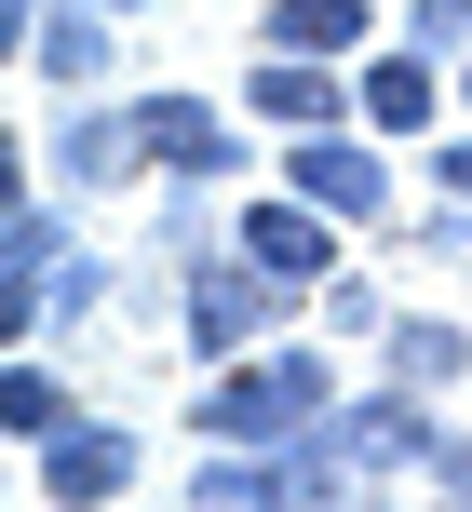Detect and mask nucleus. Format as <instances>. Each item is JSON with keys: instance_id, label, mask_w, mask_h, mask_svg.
<instances>
[{"instance_id": "nucleus-1", "label": "nucleus", "mask_w": 472, "mask_h": 512, "mask_svg": "<svg viewBox=\"0 0 472 512\" xmlns=\"http://www.w3.org/2000/svg\"><path fill=\"white\" fill-rule=\"evenodd\" d=\"M324 418H338V364L311 337H257V351L203 364V391H189V432L203 445H297Z\"/></svg>"}, {"instance_id": "nucleus-2", "label": "nucleus", "mask_w": 472, "mask_h": 512, "mask_svg": "<svg viewBox=\"0 0 472 512\" xmlns=\"http://www.w3.org/2000/svg\"><path fill=\"white\" fill-rule=\"evenodd\" d=\"M297 310H311V297H297L284 270H257L243 243H216L203 270H189V297H176V337H189L203 364H230V351H257V337H284Z\"/></svg>"}, {"instance_id": "nucleus-3", "label": "nucleus", "mask_w": 472, "mask_h": 512, "mask_svg": "<svg viewBox=\"0 0 472 512\" xmlns=\"http://www.w3.org/2000/svg\"><path fill=\"white\" fill-rule=\"evenodd\" d=\"M284 189H311L324 216H351V230H378L392 216V135L365 122H324V135H284V162H270Z\"/></svg>"}, {"instance_id": "nucleus-4", "label": "nucleus", "mask_w": 472, "mask_h": 512, "mask_svg": "<svg viewBox=\"0 0 472 512\" xmlns=\"http://www.w3.org/2000/svg\"><path fill=\"white\" fill-rule=\"evenodd\" d=\"M135 149H149V176H189V189H230V176H257V149H243V122L216 95H135Z\"/></svg>"}, {"instance_id": "nucleus-5", "label": "nucleus", "mask_w": 472, "mask_h": 512, "mask_svg": "<svg viewBox=\"0 0 472 512\" xmlns=\"http://www.w3.org/2000/svg\"><path fill=\"white\" fill-rule=\"evenodd\" d=\"M68 256L81 243H68V216H54V189L14 176V216H0V337H14V351L54 324V270H68Z\"/></svg>"}, {"instance_id": "nucleus-6", "label": "nucleus", "mask_w": 472, "mask_h": 512, "mask_svg": "<svg viewBox=\"0 0 472 512\" xmlns=\"http://www.w3.org/2000/svg\"><path fill=\"white\" fill-rule=\"evenodd\" d=\"M324 445H338L351 472H432V445H446V418H432V391H405V378H378V391H338V418H324Z\"/></svg>"}, {"instance_id": "nucleus-7", "label": "nucleus", "mask_w": 472, "mask_h": 512, "mask_svg": "<svg viewBox=\"0 0 472 512\" xmlns=\"http://www.w3.org/2000/svg\"><path fill=\"white\" fill-rule=\"evenodd\" d=\"M230 243L257 256V270H284L297 297H311V283H338V270H351V216H324L311 189H257V203L230 216Z\"/></svg>"}, {"instance_id": "nucleus-8", "label": "nucleus", "mask_w": 472, "mask_h": 512, "mask_svg": "<svg viewBox=\"0 0 472 512\" xmlns=\"http://www.w3.org/2000/svg\"><path fill=\"white\" fill-rule=\"evenodd\" d=\"M351 122L392 135V149H432V122H446V54H419L405 27L378 54H351Z\"/></svg>"}, {"instance_id": "nucleus-9", "label": "nucleus", "mask_w": 472, "mask_h": 512, "mask_svg": "<svg viewBox=\"0 0 472 512\" xmlns=\"http://www.w3.org/2000/svg\"><path fill=\"white\" fill-rule=\"evenodd\" d=\"M122 486H135V432H122V418H95V405H81L54 445H27V499L95 512V499H122Z\"/></svg>"}, {"instance_id": "nucleus-10", "label": "nucleus", "mask_w": 472, "mask_h": 512, "mask_svg": "<svg viewBox=\"0 0 472 512\" xmlns=\"http://www.w3.org/2000/svg\"><path fill=\"white\" fill-rule=\"evenodd\" d=\"M243 108L284 122V135H324V122H351V68L338 54H257L243 68Z\"/></svg>"}, {"instance_id": "nucleus-11", "label": "nucleus", "mask_w": 472, "mask_h": 512, "mask_svg": "<svg viewBox=\"0 0 472 512\" xmlns=\"http://www.w3.org/2000/svg\"><path fill=\"white\" fill-rule=\"evenodd\" d=\"M41 176L54 189H122V176H149V149H135V108H68V122H54V149H41Z\"/></svg>"}, {"instance_id": "nucleus-12", "label": "nucleus", "mask_w": 472, "mask_h": 512, "mask_svg": "<svg viewBox=\"0 0 472 512\" xmlns=\"http://www.w3.org/2000/svg\"><path fill=\"white\" fill-rule=\"evenodd\" d=\"M108 68H122V14H108V0H54L41 41H27V81H68L81 95V81H108Z\"/></svg>"}, {"instance_id": "nucleus-13", "label": "nucleus", "mask_w": 472, "mask_h": 512, "mask_svg": "<svg viewBox=\"0 0 472 512\" xmlns=\"http://www.w3.org/2000/svg\"><path fill=\"white\" fill-rule=\"evenodd\" d=\"M378 378L459 391V378H472V324H459V310H392V324H378Z\"/></svg>"}, {"instance_id": "nucleus-14", "label": "nucleus", "mask_w": 472, "mask_h": 512, "mask_svg": "<svg viewBox=\"0 0 472 512\" xmlns=\"http://www.w3.org/2000/svg\"><path fill=\"white\" fill-rule=\"evenodd\" d=\"M257 41L270 54H378V0H257Z\"/></svg>"}, {"instance_id": "nucleus-15", "label": "nucleus", "mask_w": 472, "mask_h": 512, "mask_svg": "<svg viewBox=\"0 0 472 512\" xmlns=\"http://www.w3.org/2000/svg\"><path fill=\"white\" fill-rule=\"evenodd\" d=\"M68 418H81V391L54 378L41 351H14V364H0V432H14V445H54Z\"/></svg>"}, {"instance_id": "nucleus-16", "label": "nucleus", "mask_w": 472, "mask_h": 512, "mask_svg": "<svg viewBox=\"0 0 472 512\" xmlns=\"http://www.w3.org/2000/svg\"><path fill=\"white\" fill-rule=\"evenodd\" d=\"M405 41H419V54H446V68H459V54H472V0H405Z\"/></svg>"}, {"instance_id": "nucleus-17", "label": "nucleus", "mask_w": 472, "mask_h": 512, "mask_svg": "<svg viewBox=\"0 0 472 512\" xmlns=\"http://www.w3.org/2000/svg\"><path fill=\"white\" fill-rule=\"evenodd\" d=\"M324 324H338V337H378V324H392V297H378L365 270H338V283H324Z\"/></svg>"}, {"instance_id": "nucleus-18", "label": "nucleus", "mask_w": 472, "mask_h": 512, "mask_svg": "<svg viewBox=\"0 0 472 512\" xmlns=\"http://www.w3.org/2000/svg\"><path fill=\"white\" fill-rule=\"evenodd\" d=\"M108 283H122V270H108V256H95V243H81V256H68V270H54V324H81V310H108Z\"/></svg>"}, {"instance_id": "nucleus-19", "label": "nucleus", "mask_w": 472, "mask_h": 512, "mask_svg": "<svg viewBox=\"0 0 472 512\" xmlns=\"http://www.w3.org/2000/svg\"><path fill=\"white\" fill-rule=\"evenodd\" d=\"M419 176L446 189V203H472V135H432V149H419Z\"/></svg>"}, {"instance_id": "nucleus-20", "label": "nucleus", "mask_w": 472, "mask_h": 512, "mask_svg": "<svg viewBox=\"0 0 472 512\" xmlns=\"http://www.w3.org/2000/svg\"><path fill=\"white\" fill-rule=\"evenodd\" d=\"M432 486H446V499H472V432H446V445H432Z\"/></svg>"}, {"instance_id": "nucleus-21", "label": "nucleus", "mask_w": 472, "mask_h": 512, "mask_svg": "<svg viewBox=\"0 0 472 512\" xmlns=\"http://www.w3.org/2000/svg\"><path fill=\"white\" fill-rule=\"evenodd\" d=\"M459 95H472V54H459Z\"/></svg>"}, {"instance_id": "nucleus-22", "label": "nucleus", "mask_w": 472, "mask_h": 512, "mask_svg": "<svg viewBox=\"0 0 472 512\" xmlns=\"http://www.w3.org/2000/svg\"><path fill=\"white\" fill-rule=\"evenodd\" d=\"M108 14H135V0H108Z\"/></svg>"}]
</instances>
